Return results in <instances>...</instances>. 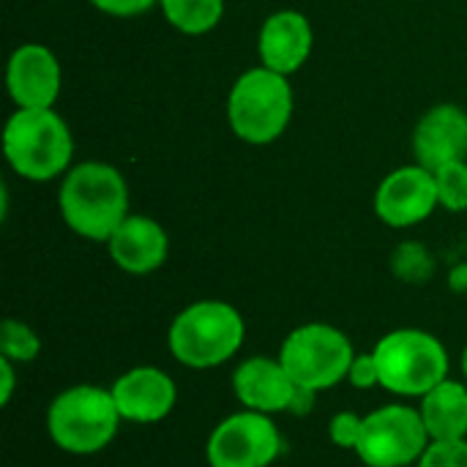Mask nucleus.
<instances>
[{"label":"nucleus","instance_id":"nucleus-1","mask_svg":"<svg viewBox=\"0 0 467 467\" xmlns=\"http://www.w3.org/2000/svg\"><path fill=\"white\" fill-rule=\"evenodd\" d=\"M63 222L88 241H109L129 216V189L123 175L101 161L74 167L60 186Z\"/></svg>","mask_w":467,"mask_h":467},{"label":"nucleus","instance_id":"nucleus-2","mask_svg":"<svg viewBox=\"0 0 467 467\" xmlns=\"http://www.w3.org/2000/svg\"><path fill=\"white\" fill-rule=\"evenodd\" d=\"M246 339V323L233 304L197 301L172 320L167 348L189 369H213L230 361Z\"/></svg>","mask_w":467,"mask_h":467},{"label":"nucleus","instance_id":"nucleus-3","mask_svg":"<svg viewBox=\"0 0 467 467\" xmlns=\"http://www.w3.org/2000/svg\"><path fill=\"white\" fill-rule=\"evenodd\" d=\"M120 410L109 389L79 383L60 391L49 410H47V432L52 443L77 457H90L104 451L118 430H120Z\"/></svg>","mask_w":467,"mask_h":467},{"label":"nucleus","instance_id":"nucleus-4","mask_svg":"<svg viewBox=\"0 0 467 467\" xmlns=\"http://www.w3.org/2000/svg\"><path fill=\"white\" fill-rule=\"evenodd\" d=\"M3 150L11 170L27 181L57 178L71 156L74 140L66 120L47 109H16L3 131Z\"/></svg>","mask_w":467,"mask_h":467},{"label":"nucleus","instance_id":"nucleus-5","mask_svg":"<svg viewBox=\"0 0 467 467\" xmlns=\"http://www.w3.org/2000/svg\"><path fill=\"white\" fill-rule=\"evenodd\" d=\"M380 389L397 397H424L449 378V350L421 328H397L375 350Z\"/></svg>","mask_w":467,"mask_h":467},{"label":"nucleus","instance_id":"nucleus-6","mask_svg":"<svg viewBox=\"0 0 467 467\" xmlns=\"http://www.w3.org/2000/svg\"><path fill=\"white\" fill-rule=\"evenodd\" d=\"M230 129L249 145H268L293 118V88L285 74L265 66L241 74L227 99Z\"/></svg>","mask_w":467,"mask_h":467},{"label":"nucleus","instance_id":"nucleus-7","mask_svg":"<svg viewBox=\"0 0 467 467\" xmlns=\"http://www.w3.org/2000/svg\"><path fill=\"white\" fill-rule=\"evenodd\" d=\"M356 350L348 334L328 323H306L287 334L279 350V361L296 380L309 391H326L348 380Z\"/></svg>","mask_w":467,"mask_h":467},{"label":"nucleus","instance_id":"nucleus-8","mask_svg":"<svg viewBox=\"0 0 467 467\" xmlns=\"http://www.w3.org/2000/svg\"><path fill=\"white\" fill-rule=\"evenodd\" d=\"M430 443L419 408L383 405L364 416L356 454L367 467H410L419 465Z\"/></svg>","mask_w":467,"mask_h":467},{"label":"nucleus","instance_id":"nucleus-9","mask_svg":"<svg viewBox=\"0 0 467 467\" xmlns=\"http://www.w3.org/2000/svg\"><path fill=\"white\" fill-rule=\"evenodd\" d=\"M282 432L271 416L241 410L219 421L205 443L211 467H271L282 454Z\"/></svg>","mask_w":467,"mask_h":467},{"label":"nucleus","instance_id":"nucleus-10","mask_svg":"<svg viewBox=\"0 0 467 467\" xmlns=\"http://www.w3.org/2000/svg\"><path fill=\"white\" fill-rule=\"evenodd\" d=\"M438 202L435 172L421 164H410L386 175L375 194V213L389 227H413L424 222Z\"/></svg>","mask_w":467,"mask_h":467},{"label":"nucleus","instance_id":"nucleus-11","mask_svg":"<svg viewBox=\"0 0 467 467\" xmlns=\"http://www.w3.org/2000/svg\"><path fill=\"white\" fill-rule=\"evenodd\" d=\"M123 421L156 424L164 421L178 402L175 380L159 367H131L109 386Z\"/></svg>","mask_w":467,"mask_h":467},{"label":"nucleus","instance_id":"nucleus-12","mask_svg":"<svg viewBox=\"0 0 467 467\" xmlns=\"http://www.w3.org/2000/svg\"><path fill=\"white\" fill-rule=\"evenodd\" d=\"M5 85L19 109L52 107L60 93L57 57L41 44H22L8 60Z\"/></svg>","mask_w":467,"mask_h":467},{"label":"nucleus","instance_id":"nucleus-13","mask_svg":"<svg viewBox=\"0 0 467 467\" xmlns=\"http://www.w3.org/2000/svg\"><path fill=\"white\" fill-rule=\"evenodd\" d=\"M296 380L285 369L279 358L254 356L235 367L233 372V391L246 410H257L265 416L290 413L296 397Z\"/></svg>","mask_w":467,"mask_h":467},{"label":"nucleus","instance_id":"nucleus-14","mask_svg":"<svg viewBox=\"0 0 467 467\" xmlns=\"http://www.w3.org/2000/svg\"><path fill=\"white\" fill-rule=\"evenodd\" d=\"M413 150L421 167L441 170L443 164L462 161L467 153V112L457 104L432 107L413 134Z\"/></svg>","mask_w":467,"mask_h":467},{"label":"nucleus","instance_id":"nucleus-15","mask_svg":"<svg viewBox=\"0 0 467 467\" xmlns=\"http://www.w3.org/2000/svg\"><path fill=\"white\" fill-rule=\"evenodd\" d=\"M107 246H109V257L115 260V265L134 276H145L161 268L170 252L164 227L140 213L126 216L123 224L107 241Z\"/></svg>","mask_w":467,"mask_h":467},{"label":"nucleus","instance_id":"nucleus-16","mask_svg":"<svg viewBox=\"0 0 467 467\" xmlns=\"http://www.w3.org/2000/svg\"><path fill=\"white\" fill-rule=\"evenodd\" d=\"M312 52V25L301 11H276L260 30L263 66L279 74L298 71Z\"/></svg>","mask_w":467,"mask_h":467},{"label":"nucleus","instance_id":"nucleus-17","mask_svg":"<svg viewBox=\"0 0 467 467\" xmlns=\"http://www.w3.org/2000/svg\"><path fill=\"white\" fill-rule=\"evenodd\" d=\"M419 413L430 441H465L467 438V386L443 380L421 397Z\"/></svg>","mask_w":467,"mask_h":467},{"label":"nucleus","instance_id":"nucleus-18","mask_svg":"<svg viewBox=\"0 0 467 467\" xmlns=\"http://www.w3.org/2000/svg\"><path fill=\"white\" fill-rule=\"evenodd\" d=\"M167 22L189 36H202L222 22L224 0H159Z\"/></svg>","mask_w":467,"mask_h":467},{"label":"nucleus","instance_id":"nucleus-19","mask_svg":"<svg viewBox=\"0 0 467 467\" xmlns=\"http://www.w3.org/2000/svg\"><path fill=\"white\" fill-rule=\"evenodd\" d=\"M41 353V339L38 334L25 326L22 320L5 317L0 328V356L14 361V364H30Z\"/></svg>","mask_w":467,"mask_h":467},{"label":"nucleus","instance_id":"nucleus-20","mask_svg":"<svg viewBox=\"0 0 467 467\" xmlns=\"http://www.w3.org/2000/svg\"><path fill=\"white\" fill-rule=\"evenodd\" d=\"M435 181H438V200L446 211H467V164L462 161H451L443 164L441 170H435Z\"/></svg>","mask_w":467,"mask_h":467},{"label":"nucleus","instance_id":"nucleus-21","mask_svg":"<svg viewBox=\"0 0 467 467\" xmlns=\"http://www.w3.org/2000/svg\"><path fill=\"white\" fill-rule=\"evenodd\" d=\"M419 467H467V438L465 441H432Z\"/></svg>","mask_w":467,"mask_h":467},{"label":"nucleus","instance_id":"nucleus-22","mask_svg":"<svg viewBox=\"0 0 467 467\" xmlns=\"http://www.w3.org/2000/svg\"><path fill=\"white\" fill-rule=\"evenodd\" d=\"M361 427H364V416H356V413H350V410H342V413H337V416L331 419V424H328V438H331L334 446H339V449H353V451H356V446H358V441H361Z\"/></svg>","mask_w":467,"mask_h":467},{"label":"nucleus","instance_id":"nucleus-23","mask_svg":"<svg viewBox=\"0 0 467 467\" xmlns=\"http://www.w3.org/2000/svg\"><path fill=\"white\" fill-rule=\"evenodd\" d=\"M348 380H350V386H353V389H361V391L380 386V375H378L375 356H372V353H356Z\"/></svg>","mask_w":467,"mask_h":467},{"label":"nucleus","instance_id":"nucleus-24","mask_svg":"<svg viewBox=\"0 0 467 467\" xmlns=\"http://www.w3.org/2000/svg\"><path fill=\"white\" fill-rule=\"evenodd\" d=\"M99 11L112 14V16H137L142 11H148L153 3L159 0H90Z\"/></svg>","mask_w":467,"mask_h":467},{"label":"nucleus","instance_id":"nucleus-25","mask_svg":"<svg viewBox=\"0 0 467 467\" xmlns=\"http://www.w3.org/2000/svg\"><path fill=\"white\" fill-rule=\"evenodd\" d=\"M315 400H317V391H309V389H296V397H293V405H290V413L296 416H306L312 408H315Z\"/></svg>","mask_w":467,"mask_h":467},{"label":"nucleus","instance_id":"nucleus-26","mask_svg":"<svg viewBox=\"0 0 467 467\" xmlns=\"http://www.w3.org/2000/svg\"><path fill=\"white\" fill-rule=\"evenodd\" d=\"M0 372H3V391H0V402L8 405L11 402V394H14V361L8 358H0Z\"/></svg>","mask_w":467,"mask_h":467},{"label":"nucleus","instance_id":"nucleus-27","mask_svg":"<svg viewBox=\"0 0 467 467\" xmlns=\"http://www.w3.org/2000/svg\"><path fill=\"white\" fill-rule=\"evenodd\" d=\"M462 375H465V380H467V348L462 350Z\"/></svg>","mask_w":467,"mask_h":467}]
</instances>
